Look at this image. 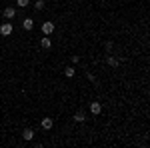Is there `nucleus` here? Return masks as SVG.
Returning <instances> with one entry per match:
<instances>
[{
  "mask_svg": "<svg viewBox=\"0 0 150 148\" xmlns=\"http://www.w3.org/2000/svg\"><path fill=\"white\" fill-rule=\"evenodd\" d=\"M12 30H14V26H12V22H4L2 26H0V34L2 36H10Z\"/></svg>",
  "mask_w": 150,
  "mask_h": 148,
  "instance_id": "1",
  "label": "nucleus"
},
{
  "mask_svg": "<svg viewBox=\"0 0 150 148\" xmlns=\"http://www.w3.org/2000/svg\"><path fill=\"white\" fill-rule=\"evenodd\" d=\"M14 16H16V8H12V6L4 8V18H6V20H12Z\"/></svg>",
  "mask_w": 150,
  "mask_h": 148,
  "instance_id": "2",
  "label": "nucleus"
},
{
  "mask_svg": "<svg viewBox=\"0 0 150 148\" xmlns=\"http://www.w3.org/2000/svg\"><path fill=\"white\" fill-rule=\"evenodd\" d=\"M42 32H44V34H52V32H54V24L52 22H44L42 24Z\"/></svg>",
  "mask_w": 150,
  "mask_h": 148,
  "instance_id": "3",
  "label": "nucleus"
},
{
  "mask_svg": "<svg viewBox=\"0 0 150 148\" xmlns=\"http://www.w3.org/2000/svg\"><path fill=\"white\" fill-rule=\"evenodd\" d=\"M22 28L24 30H32V28H34V20H32V18H24Z\"/></svg>",
  "mask_w": 150,
  "mask_h": 148,
  "instance_id": "4",
  "label": "nucleus"
},
{
  "mask_svg": "<svg viewBox=\"0 0 150 148\" xmlns=\"http://www.w3.org/2000/svg\"><path fill=\"white\" fill-rule=\"evenodd\" d=\"M90 112H92V114H100V112H102L100 102H92V104H90Z\"/></svg>",
  "mask_w": 150,
  "mask_h": 148,
  "instance_id": "5",
  "label": "nucleus"
},
{
  "mask_svg": "<svg viewBox=\"0 0 150 148\" xmlns=\"http://www.w3.org/2000/svg\"><path fill=\"white\" fill-rule=\"evenodd\" d=\"M52 124H54V122H52V118H42V128H44V130H50Z\"/></svg>",
  "mask_w": 150,
  "mask_h": 148,
  "instance_id": "6",
  "label": "nucleus"
},
{
  "mask_svg": "<svg viewBox=\"0 0 150 148\" xmlns=\"http://www.w3.org/2000/svg\"><path fill=\"white\" fill-rule=\"evenodd\" d=\"M22 136H24V140H32V138H34V130H32V128H26Z\"/></svg>",
  "mask_w": 150,
  "mask_h": 148,
  "instance_id": "7",
  "label": "nucleus"
},
{
  "mask_svg": "<svg viewBox=\"0 0 150 148\" xmlns=\"http://www.w3.org/2000/svg\"><path fill=\"white\" fill-rule=\"evenodd\" d=\"M40 44H42V48H50V46H52V42H50V38H42V40H40Z\"/></svg>",
  "mask_w": 150,
  "mask_h": 148,
  "instance_id": "8",
  "label": "nucleus"
},
{
  "mask_svg": "<svg viewBox=\"0 0 150 148\" xmlns=\"http://www.w3.org/2000/svg\"><path fill=\"white\" fill-rule=\"evenodd\" d=\"M74 120L76 122H84V112H76L74 114Z\"/></svg>",
  "mask_w": 150,
  "mask_h": 148,
  "instance_id": "9",
  "label": "nucleus"
},
{
  "mask_svg": "<svg viewBox=\"0 0 150 148\" xmlns=\"http://www.w3.org/2000/svg\"><path fill=\"white\" fill-rule=\"evenodd\" d=\"M64 74H66L68 78H72V76H74V68H72V66H68V68H64Z\"/></svg>",
  "mask_w": 150,
  "mask_h": 148,
  "instance_id": "10",
  "label": "nucleus"
},
{
  "mask_svg": "<svg viewBox=\"0 0 150 148\" xmlns=\"http://www.w3.org/2000/svg\"><path fill=\"white\" fill-rule=\"evenodd\" d=\"M108 66L116 68V66H118V58H108Z\"/></svg>",
  "mask_w": 150,
  "mask_h": 148,
  "instance_id": "11",
  "label": "nucleus"
},
{
  "mask_svg": "<svg viewBox=\"0 0 150 148\" xmlns=\"http://www.w3.org/2000/svg\"><path fill=\"white\" fill-rule=\"evenodd\" d=\"M34 8H36V10H42V8H44V2H42V0H38V2L34 4Z\"/></svg>",
  "mask_w": 150,
  "mask_h": 148,
  "instance_id": "12",
  "label": "nucleus"
},
{
  "mask_svg": "<svg viewBox=\"0 0 150 148\" xmlns=\"http://www.w3.org/2000/svg\"><path fill=\"white\" fill-rule=\"evenodd\" d=\"M16 2H18V6H24V8L30 4V0H16Z\"/></svg>",
  "mask_w": 150,
  "mask_h": 148,
  "instance_id": "13",
  "label": "nucleus"
},
{
  "mask_svg": "<svg viewBox=\"0 0 150 148\" xmlns=\"http://www.w3.org/2000/svg\"><path fill=\"white\" fill-rule=\"evenodd\" d=\"M104 48H106V52H110V50H112V42H106V44H104Z\"/></svg>",
  "mask_w": 150,
  "mask_h": 148,
  "instance_id": "14",
  "label": "nucleus"
}]
</instances>
